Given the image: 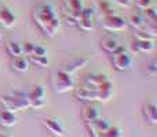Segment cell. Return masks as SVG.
<instances>
[{
    "mask_svg": "<svg viewBox=\"0 0 157 137\" xmlns=\"http://www.w3.org/2000/svg\"><path fill=\"white\" fill-rule=\"evenodd\" d=\"M95 92H97V102L108 103V102H110V99L114 95V85L110 80H108L105 82L99 84L95 88Z\"/></svg>",
    "mask_w": 157,
    "mask_h": 137,
    "instance_id": "obj_9",
    "label": "cell"
},
{
    "mask_svg": "<svg viewBox=\"0 0 157 137\" xmlns=\"http://www.w3.org/2000/svg\"><path fill=\"white\" fill-rule=\"evenodd\" d=\"M146 74L150 75V77H155L157 74V60H152V62L146 66Z\"/></svg>",
    "mask_w": 157,
    "mask_h": 137,
    "instance_id": "obj_29",
    "label": "cell"
},
{
    "mask_svg": "<svg viewBox=\"0 0 157 137\" xmlns=\"http://www.w3.org/2000/svg\"><path fill=\"white\" fill-rule=\"evenodd\" d=\"M123 130L120 129L119 126H114V125H110L108 128L105 133H103V137H123Z\"/></svg>",
    "mask_w": 157,
    "mask_h": 137,
    "instance_id": "obj_27",
    "label": "cell"
},
{
    "mask_svg": "<svg viewBox=\"0 0 157 137\" xmlns=\"http://www.w3.org/2000/svg\"><path fill=\"white\" fill-rule=\"evenodd\" d=\"M43 125L47 129V132H50L52 136L55 137H63L66 136V128L62 122L58 118H54V117H47V118L43 119Z\"/></svg>",
    "mask_w": 157,
    "mask_h": 137,
    "instance_id": "obj_8",
    "label": "cell"
},
{
    "mask_svg": "<svg viewBox=\"0 0 157 137\" xmlns=\"http://www.w3.org/2000/svg\"><path fill=\"white\" fill-rule=\"evenodd\" d=\"M17 15L10 7L7 5H3L0 7V25L3 27H7V29H11L17 25Z\"/></svg>",
    "mask_w": 157,
    "mask_h": 137,
    "instance_id": "obj_13",
    "label": "cell"
},
{
    "mask_svg": "<svg viewBox=\"0 0 157 137\" xmlns=\"http://www.w3.org/2000/svg\"><path fill=\"white\" fill-rule=\"evenodd\" d=\"M114 3H117L120 7L128 8V7H131V4H132V0H114Z\"/></svg>",
    "mask_w": 157,
    "mask_h": 137,
    "instance_id": "obj_31",
    "label": "cell"
},
{
    "mask_svg": "<svg viewBox=\"0 0 157 137\" xmlns=\"http://www.w3.org/2000/svg\"><path fill=\"white\" fill-rule=\"evenodd\" d=\"M6 51H7V54L10 55L11 58H17V56H21L22 54V45L18 43V41H7V44H6Z\"/></svg>",
    "mask_w": 157,
    "mask_h": 137,
    "instance_id": "obj_23",
    "label": "cell"
},
{
    "mask_svg": "<svg viewBox=\"0 0 157 137\" xmlns=\"http://www.w3.org/2000/svg\"><path fill=\"white\" fill-rule=\"evenodd\" d=\"M109 77L106 74H102V73H94V74H90L87 75V78L84 80V84H87V85L90 86H94V88H97L99 84L105 82V81H108Z\"/></svg>",
    "mask_w": 157,
    "mask_h": 137,
    "instance_id": "obj_21",
    "label": "cell"
},
{
    "mask_svg": "<svg viewBox=\"0 0 157 137\" xmlns=\"http://www.w3.org/2000/svg\"><path fill=\"white\" fill-rule=\"evenodd\" d=\"M156 44L155 40H145V38H134L131 43V51L135 54H144V52L155 51Z\"/></svg>",
    "mask_w": 157,
    "mask_h": 137,
    "instance_id": "obj_11",
    "label": "cell"
},
{
    "mask_svg": "<svg viewBox=\"0 0 157 137\" xmlns=\"http://www.w3.org/2000/svg\"><path fill=\"white\" fill-rule=\"evenodd\" d=\"M48 56V52H47V49L44 48V47H41V45H36L35 44V47H33V51H32V54L29 55V56Z\"/></svg>",
    "mask_w": 157,
    "mask_h": 137,
    "instance_id": "obj_28",
    "label": "cell"
},
{
    "mask_svg": "<svg viewBox=\"0 0 157 137\" xmlns=\"http://www.w3.org/2000/svg\"><path fill=\"white\" fill-rule=\"evenodd\" d=\"M142 115H144V118L149 124L157 125V106L153 100L144 104V107H142Z\"/></svg>",
    "mask_w": 157,
    "mask_h": 137,
    "instance_id": "obj_15",
    "label": "cell"
},
{
    "mask_svg": "<svg viewBox=\"0 0 157 137\" xmlns=\"http://www.w3.org/2000/svg\"><path fill=\"white\" fill-rule=\"evenodd\" d=\"M101 47H102V49L106 52V54L112 55V54H114L121 45H120L119 40H117L114 36H106V37H103L102 40H101Z\"/></svg>",
    "mask_w": 157,
    "mask_h": 137,
    "instance_id": "obj_17",
    "label": "cell"
},
{
    "mask_svg": "<svg viewBox=\"0 0 157 137\" xmlns=\"http://www.w3.org/2000/svg\"><path fill=\"white\" fill-rule=\"evenodd\" d=\"M0 137H11L10 135H6V133H0Z\"/></svg>",
    "mask_w": 157,
    "mask_h": 137,
    "instance_id": "obj_32",
    "label": "cell"
},
{
    "mask_svg": "<svg viewBox=\"0 0 157 137\" xmlns=\"http://www.w3.org/2000/svg\"><path fill=\"white\" fill-rule=\"evenodd\" d=\"M32 18L36 26L47 37H55L59 30L61 22L57 15V11L51 4H41L36 7L32 13Z\"/></svg>",
    "mask_w": 157,
    "mask_h": 137,
    "instance_id": "obj_1",
    "label": "cell"
},
{
    "mask_svg": "<svg viewBox=\"0 0 157 137\" xmlns=\"http://www.w3.org/2000/svg\"><path fill=\"white\" fill-rule=\"evenodd\" d=\"M0 104L3 108L10 110L13 113L28 110L29 107V100H28V92L24 91H13L7 92L3 96H0Z\"/></svg>",
    "mask_w": 157,
    "mask_h": 137,
    "instance_id": "obj_2",
    "label": "cell"
},
{
    "mask_svg": "<svg viewBox=\"0 0 157 137\" xmlns=\"http://www.w3.org/2000/svg\"><path fill=\"white\" fill-rule=\"evenodd\" d=\"M81 117H83V119L87 122V124H91V122H94L95 119L99 118V110H98L95 106L92 104H87L86 107L83 108V111H81Z\"/></svg>",
    "mask_w": 157,
    "mask_h": 137,
    "instance_id": "obj_19",
    "label": "cell"
},
{
    "mask_svg": "<svg viewBox=\"0 0 157 137\" xmlns=\"http://www.w3.org/2000/svg\"><path fill=\"white\" fill-rule=\"evenodd\" d=\"M101 25H102V27L105 30H108V32L119 33V32L125 30V27H127V21H125L124 18H121V16L113 14V15L102 16V22H101Z\"/></svg>",
    "mask_w": 157,
    "mask_h": 137,
    "instance_id": "obj_6",
    "label": "cell"
},
{
    "mask_svg": "<svg viewBox=\"0 0 157 137\" xmlns=\"http://www.w3.org/2000/svg\"><path fill=\"white\" fill-rule=\"evenodd\" d=\"M94 14H95V11L92 7H84L80 16H78V21L76 25L81 30H84V32L92 30V27H94Z\"/></svg>",
    "mask_w": 157,
    "mask_h": 137,
    "instance_id": "obj_10",
    "label": "cell"
},
{
    "mask_svg": "<svg viewBox=\"0 0 157 137\" xmlns=\"http://www.w3.org/2000/svg\"><path fill=\"white\" fill-rule=\"evenodd\" d=\"M28 100H29V107L35 108V110H40V108L46 107L47 100H46V88L41 84L32 86L30 91H28Z\"/></svg>",
    "mask_w": 157,
    "mask_h": 137,
    "instance_id": "obj_5",
    "label": "cell"
},
{
    "mask_svg": "<svg viewBox=\"0 0 157 137\" xmlns=\"http://www.w3.org/2000/svg\"><path fill=\"white\" fill-rule=\"evenodd\" d=\"M142 16H144L145 21L149 22V23H156V19H157L156 8L149 7V8H146V10H144V15H142Z\"/></svg>",
    "mask_w": 157,
    "mask_h": 137,
    "instance_id": "obj_26",
    "label": "cell"
},
{
    "mask_svg": "<svg viewBox=\"0 0 157 137\" xmlns=\"http://www.w3.org/2000/svg\"><path fill=\"white\" fill-rule=\"evenodd\" d=\"M84 8L83 0H65L62 5L63 14L66 15V18L73 23H77L78 16H80L81 11Z\"/></svg>",
    "mask_w": 157,
    "mask_h": 137,
    "instance_id": "obj_7",
    "label": "cell"
},
{
    "mask_svg": "<svg viewBox=\"0 0 157 137\" xmlns=\"http://www.w3.org/2000/svg\"><path fill=\"white\" fill-rule=\"evenodd\" d=\"M17 122H18V117H17L15 113H13L10 110H6V108L0 110V126L13 128L14 125H17Z\"/></svg>",
    "mask_w": 157,
    "mask_h": 137,
    "instance_id": "obj_16",
    "label": "cell"
},
{
    "mask_svg": "<svg viewBox=\"0 0 157 137\" xmlns=\"http://www.w3.org/2000/svg\"><path fill=\"white\" fill-rule=\"evenodd\" d=\"M87 126H88L90 132H91L92 137L95 136H99V135H103V133L108 130V128L110 126V122L108 121V119H103V118H98L95 119L94 122H91V124H87Z\"/></svg>",
    "mask_w": 157,
    "mask_h": 137,
    "instance_id": "obj_14",
    "label": "cell"
},
{
    "mask_svg": "<svg viewBox=\"0 0 157 137\" xmlns=\"http://www.w3.org/2000/svg\"><path fill=\"white\" fill-rule=\"evenodd\" d=\"M75 97L83 102H97V92L94 86L83 84L81 86L75 89Z\"/></svg>",
    "mask_w": 157,
    "mask_h": 137,
    "instance_id": "obj_12",
    "label": "cell"
},
{
    "mask_svg": "<svg viewBox=\"0 0 157 137\" xmlns=\"http://www.w3.org/2000/svg\"><path fill=\"white\" fill-rule=\"evenodd\" d=\"M29 59V62H33L35 65H37L39 67H47L50 65V59L48 56H26Z\"/></svg>",
    "mask_w": 157,
    "mask_h": 137,
    "instance_id": "obj_25",
    "label": "cell"
},
{
    "mask_svg": "<svg viewBox=\"0 0 157 137\" xmlns=\"http://www.w3.org/2000/svg\"><path fill=\"white\" fill-rule=\"evenodd\" d=\"M88 62L90 60L87 59V58H77V59H73V60H71V62L68 63V65L63 67V70L65 71H68V73H75V71H77V70H80V69H83V67H86L87 65H88Z\"/></svg>",
    "mask_w": 157,
    "mask_h": 137,
    "instance_id": "obj_20",
    "label": "cell"
},
{
    "mask_svg": "<svg viewBox=\"0 0 157 137\" xmlns=\"http://www.w3.org/2000/svg\"><path fill=\"white\" fill-rule=\"evenodd\" d=\"M112 65L117 71H128L134 65L132 56L123 47H120L114 54H112Z\"/></svg>",
    "mask_w": 157,
    "mask_h": 137,
    "instance_id": "obj_4",
    "label": "cell"
},
{
    "mask_svg": "<svg viewBox=\"0 0 157 137\" xmlns=\"http://www.w3.org/2000/svg\"><path fill=\"white\" fill-rule=\"evenodd\" d=\"M98 10L101 11L102 16L113 15L114 14V8L109 0H98Z\"/></svg>",
    "mask_w": 157,
    "mask_h": 137,
    "instance_id": "obj_24",
    "label": "cell"
},
{
    "mask_svg": "<svg viewBox=\"0 0 157 137\" xmlns=\"http://www.w3.org/2000/svg\"><path fill=\"white\" fill-rule=\"evenodd\" d=\"M76 81L72 77L71 73L65 71L63 69L55 70L51 74V86L55 93H66L69 91H73Z\"/></svg>",
    "mask_w": 157,
    "mask_h": 137,
    "instance_id": "obj_3",
    "label": "cell"
},
{
    "mask_svg": "<svg viewBox=\"0 0 157 137\" xmlns=\"http://www.w3.org/2000/svg\"><path fill=\"white\" fill-rule=\"evenodd\" d=\"M29 65H30V62L25 55L13 58V60H11V67L18 73H26L29 70Z\"/></svg>",
    "mask_w": 157,
    "mask_h": 137,
    "instance_id": "obj_18",
    "label": "cell"
},
{
    "mask_svg": "<svg viewBox=\"0 0 157 137\" xmlns=\"http://www.w3.org/2000/svg\"><path fill=\"white\" fill-rule=\"evenodd\" d=\"M127 25H130L131 27H134V29L139 30L142 29V27L146 25V21H145V18L141 15V14H131L130 16H128L127 19Z\"/></svg>",
    "mask_w": 157,
    "mask_h": 137,
    "instance_id": "obj_22",
    "label": "cell"
},
{
    "mask_svg": "<svg viewBox=\"0 0 157 137\" xmlns=\"http://www.w3.org/2000/svg\"><path fill=\"white\" fill-rule=\"evenodd\" d=\"M135 5L139 8V10H146V8L152 7V0H134Z\"/></svg>",
    "mask_w": 157,
    "mask_h": 137,
    "instance_id": "obj_30",
    "label": "cell"
},
{
    "mask_svg": "<svg viewBox=\"0 0 157 137\" xmlns=\"http://www.w3.org/2000/svg\"><path fill=\"white\" fill-rule=\"evenodd\" d=\"M0 40H2V34H0Z\"/></svg>",
    "mask_w": 157,
    "mask_h": 137,
    "instance_id": "obj_33",
    "label": "cell"
}]
</instances>
